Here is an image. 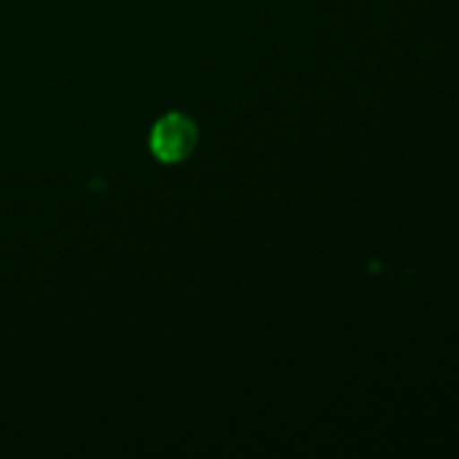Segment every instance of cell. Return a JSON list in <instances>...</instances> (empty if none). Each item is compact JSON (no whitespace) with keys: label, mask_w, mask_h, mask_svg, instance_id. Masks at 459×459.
<instances>
[{"label":"cell","mask_w":459,"mask_h":459,"mask_svg":"<svg viewBox=\"0 0 459 459\" xmlns=\"http://www.w3.org/2000/svg\"><path fill=\"white\" fill-rule=\"evenodd\" d=\"M197 143V126L182 112H169L151 130V151L164 164L186 160Z\"/></svg>","instance_id":"obj_1"}]
</instances>
